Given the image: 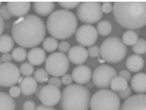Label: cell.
Listing matches in <instances>:
<instances>
[{
    "instance_id": "3957f363",
    "label": "cell",
    "mask_w": 146,
    "mask_h": 110,
    "mask_svg": "<svg viewBox=\"0 0 146 110\" xmlns=\"http://www.w3.org/2000/svg\"><path fill=\"white\" fill-rule=\"evenodd\" d=\"M78 19L74 13L58 9L48 18L46 28L48 33L56 39H67L77 31Z\"/></svg>"
},
{
    "instance_id": "2e32d148",
    "label": "cell",
    "mask_w": 146,
    "mask_h": 110,
    "mask_svg": "<svg viewBox=\"0 0 146 110\" xmlns=\"http://www.w3.org/2000/svg\"><path fill=\"white\" fill-rule=\"evenodd\" d=\"M7 7L12 16L22 18L28 15L31 3L29 2H8Z\"/></svg>"
},
{
    "instance_id": "60d3db41",
    "label": "cell",
    "mask_w": 146,
    "mask_h": 110,
    "mask_svg": "<svg viewBox=\"0 0 146 110\" xmlns=\"http://www.w3.org/2000/svg\"><path fill=\"white\" fill-rule=\"evenodd\" d=\"M23 110H35L36 109V105L35 103L33 101H26L23 103Z\"/></svg>"
},
{
    "instance_id": "f6af8a7d",
    "label": "cell",
    "mask_w": 146,
    "mask_h": 110,
    "mask_svg": "<svg viewBox=\"0 0 146 110\" xmlns=\"http://www.w3.org/2000/svg\"><path fill=\"white\" fill-rule=\"evenodd\" d=\"M4 27H5V24H4V20L0 17V36L2 35V33L4 30Z\"/></svg>"
},
{
    "instance_id": "ac0fdd59",
    "label": "cell",
    "mask_w": 146,
    "mask_h": 110,
    "mask_svg": "<svg viewBox=\"0 0 146 110\" xmlns=\"http://www.w3.org/2000/svg\"><path fill=\"white\" fill-rule=\"evenodd\" d=\"M28 60L29 63L34 66L41 65L46 61V52L44 48L35 47L33 48L28 53Z\"/></svg>"
},
{
    "instance_id": "bcb514c9",
    "label": "cell",
    "mask_w": 146,
    "mask_h": 110,
    "mask_svg": "<svg viewBox=\"0 0 146 110\" xmlns=\"http://www.w3.org/2000/svg\"><path fill=\"white\" fill-rule=\"evenodd\" d=\"M2 64V59H1V58H0V65Z\"/></svg>"
},
{
    "instance_id": "1f68e13d",
    "label": "cell",
    "mask_w": 146,
    "mask_h": 110,
    "mask_svg": "<svg viewBox=\"0 0 146 110\" xmlns=\"http://www.w3.org/2000/svg\"><path fill=\"white\" fill-rule=\"evenodd\" d=\"M80 3L81 2H78V1H60L58 2V5L61 8H63V9L69 10V9L78 8Z\"/></svg>"
},
{
    "instance_id": "30bf717a",
    "label": "cell",
    "mask_w": 146,
    "mask_h": 110,
    "mask_svg": "<svg viewBox=\"0 0 146 110\" xmlns=\"http://www.w3.org/2000/svg\"><path fill=\"white\" fill-rule=\"evenodd\" d=\"M20 70L12 63H3L0 65V86L13 87L20 80Z\"/></svg>"
},
{
    "instance_id": "7c38bea8",
    "label": "cell",
    "mask_w": 146,
    "mask_h": 110,
    "mask_svg": "<svg viewBox=\"0 0 146 110\" xmlns=\"http://www.w3.org/2000/svg\"><path fill=\"white\" fill-rule=\"evenodd\" d=\"M61 97L62 93L59 88L50 84L44 86L40 90L38 96L41 103L45 106L48 107H53L57 105L60 102Z\"/></svg>"
},
{
    "instance_id": "d6986e66",
    "label": "cell",
    "mask_w": 146,
    "mask_h": 110,
    "mask_svg": "<svg viewBox=\"0 0 146 110\" xmlns=\"http://www.w3.org/2000/svg\"><path fill=\"white\" fill-rule=\"evenodd\" d=\"M131 88L139 94L146 93V74L139 73L131 78Z\"/></svg>"
},
{
    "instance_id": "ffe728a7",
    "label": "cell",
    "mask_w": 146,
    "mask_h": 110,
    "mask_svg": "<svg viewBox=\"0 0 146 110\" xmlns=\"http://www.w3.org/2000/svg\"><path fill=\"white\" fill-rule=\"evenodd\" d=\"M126 67L128 70L133 73H138L145 66V60L140 55H130L126 60Z\"/></svg>"
},
{
    "instance_id": "4dcf8cb0",
    "label": "cell",
    "mask_w": 146,
    "mask_h": 110,
    "mask_svg": "<svg viewBox=\"0 0 146 110\" xmlns=\"http://www.w3.org/2000/svg\"><path fill=\"white\" fill-rule=\"evenodd\" d=\"M21 74L24 77H30L34 73V65L29 63H23L19 68Z\"/></svg>"
},
{
    "instance_id": "5bb4252c",
    "label": "cell",
    "mask_w": 146,
    "mask_h": 110,
    "mask_svg": "<svg viewBox=\"0 0 146 110\" xmlns=\"http://www.w3.org/2000/svg\"><path fill=\"white\" fill-rule=\"evenodd\" d=\"M88 50L81 45L74 46L68 53L69 62L76 65H82L83 64H84L88 59Z\"/></svg>"
},
{
    "instance_id": "6da1fadb",
    "label": "cell",
    "mask_w": 146,
    "mask_h": 110,
    "mask_svg": "<svg viewBox=\"0 0 146 110\" xmlns=\"http://www.w3.org/2000/svg\"><path fill=\"white\" fill-rule=\"evenodd\" d=\"M46 25L34 14L19 18L12 26V37L16 44L24 48H33L44 40Z\"/></svg>"
},
{
    "instance_id": "4316f807",
    "label": "cell",
    "mask_w": 146,
    "mask_h": 110,
    "mask_svg": "<svg viewBox=\"0 0 146 110\" xmlns=\"http://www.w3.org/2000/svg\"><path fill=\"white\" fill-rule=\"evenodd\" d=\"M27 57V51L23 47H17L12 51V58L16 62H23Z\"/></svg>"
},
{
    "instance_id": "277c9868",
    "label": "cell",
    "mask_w": 146,
    "mask_h": 110,
    "mask_svg": "<svg viewBox=\"0 0 146 110\" xmlns=\"http://www.w3.org/2000/svg\"><path fill=\"white\" fill-rule=\"evenodd\" d=\"M90 91L80 84H70L62 92L60 107L62 110H88L90 108Z\"/></svg>"
},
{
    "instance_id": "7dc6e473",
    "label": "cell",
    "mask_w": 146,
    "mask_h": 110,
    "mask_svg": "<svg viewBox=\"0 0 146 110\" xmlns=\"http://www.w3.org/2000/svg\"><path fill=\"white\" fill-rule=\"evenodd\" d=\"M2 6V2H0V7Z\"/></svg>"
},
{
    "instance_id": "cb8c5ba5",
    "label": "cell",
    "mask_w": 146,
    "mask_h": 110,
    "mask_svg": "<svg viewBox=\"0 0 146 110\" xmlns=\"http://www.w3.org/2000/svg\"><path fill=\"white\" fill-rule=\"evenodd\" d=\"M128 87H129L128 82L120 76H116L113 79L110 84L111 90L114 93H118L124 91V89H126Z\"/></svg>"
},
{
    "instance_id": "8d00e7d4",
    "label": "cell",
    "mask_w": 146,
    "mask_h": 110,
    "mask_svg": "<svg viewBox=\"0 0 146 110\" xmlns=\"http://www.w3.org/2000/svg\"><path fill=\"white\" fill-rule=\"evenodd\" d=\"M21 93V89L19 87L17 86H13L9 89V95L11 96L12 98H18Z\"/></svg>"
},
{
    "instance_id": "74e56055",
    "label": "cell",
    "mask_w": 146,
    "mask_h": 110,
    "mask_svg": "<svg viewBox=\"0 0 146 110\" xmlns=\"http://www.w3.org/2000/svg\"><path fill=\"white\" fill-rule=\"evenodd\" d=\"M101 9L103 13H110L113 11V5L111 3L107 2V3H104L101 6Z\"/></svg>"
},
{
    "instance_id": "5b68a950",
    "label": "cell",
    "mask_w": 146,
    "mask_h": 110,
    "mask_svg": "<svg viewBox=\"0 0 146 110\" xmlns=\"http://www.w3.org/2000/svg\"><path fill=\"white\" fill-rule=\"evenodd\" d=\"M100 56L110 64H117L121 62L127 54V47L122 39L118 37H110L106 38L100 46Z\"/></svg>"
},
{
    "instance_id": "836d02e7",
    "label": "cell",
    "mask_w": 146,
    "mask_h": 110,
    "mask_svg": "<svg viewBox=\"0 0 146 110\" xmlns=\"http://www.w3.org/2000/svg\"><path fill=\"white\" fill-rule=\"evenodd\" d=\"M0 17L3 20H9L12 18L11 13L9 11L7 5H2L0 7Z\"/></svg>"
},
{
    "instance_id": "7bdbcfd3",
    "label": "cell",
    "mask_w": 146,
    "mask_h": 110,
    "mask_svg": "<svg viewBox=\"0 0 146 110\" xmlns=\"http://www.w3.org/2000/svg\"><path fill=\"white\" fill-rule=\"evenodd\" d=\"M2 59V62L3 63H11L12 59V54H3V55L2 56L1 58Z\"/></svg>"
},
{
    "instance_id": "52a82bcc",
    "label": "cell",
    "mask_w": 146,
    "mask_h": 110,
    "mask_svg": "<svg viewBox=\"0 0 146 110\" xmlns=\"http://www.w3.org/2000/svg\"><path fill=\"white\" fill-rule=\"evenodd\" d=\"M76 14L79 21L84 23L92 25L99 23L103 17L101 4L99 2H81Z\"/></svg>"
},
{
    "instance_id": "e0dca14e",
    "label": "cell",
    "mask_w": 146,
    "mask_h": 110,
    "mask_svg": "<svg viewBox=\"0 0 146 110\" xmlns=\"http://www.w3.org/2000/svg\"><path fill=\"white\" fill-rule=\"evenodd\" d=\"M19 88L23 95L29 96L37 92L38 82L33 77H23L19 80Z\"/></svg>"
},
{
    "instance_id": "83f0119b",
    "label": "cell",
    "mask_w": 146,
    "mask_h": 110,
    "mask_svg": "<svg viewBox=\"0 0 146 110\" xmlns=\"http://www.w3.org/2000/svg\"><path fill=\"white\" fill-rule=\"evenodd\" d=\"M97 31L101 36H108L112 32V25L109 21L104 20L97 24Z\"/></svg>"
},
{
    "instance_id": "d6a6232c",
    "label": "cell",
    "mask_w": 146,
    "mask_h": 110,
    "mask_svg": "<svg viewBox=\"0 0 146 110\" xmlns=\"http://www.w3.org/2000/svg\"><path fill=\"white\" fill-rule=\"evenodd\" d=\"M88 54H89V57L97 58L100 55V48L98 45L90 46L88 48Z\"/></svg>"
},
{
    "instance_id": "7402d4cb",
    "label": "cell",
    "mask_w": 146,
    "mask_h": 110,
    "mask_svg": "<svg viewBox=\"0 0 146 110\" xmlns=\"http://www.w3.org/2000/svg\"><path fill=\"white\" fill-rule=\"evenodd\" d=\"M14 40L9 34H2L0 36V53L9 54L13 50Z\"/></svg>"
},
{
    "instance_id": "f35d334b",
    "label": "cell",
    "mask_w": 146,
    "mask_h": 110,
    "mask_svg": "<svg viewBox=\"0 0 146 110\" xmlns=\"http://www.w3.org/2000/svg\"><path fill=\"white\" fill-rule=\"evenodd\" d=\"M131 95V88L130 87H128L126 89H124V91L119 93V97L121 99H129Z\"/></svg>"
},
{
    "instance_id": "f1b7e54d",
    "label": "cell",
    "mask_w": 146,
    "mask_h": 110,
    "mask_svg": "<svg viewBox=\"0 0 146 110\" xmlns=\"http://www.w3.org/2000/svg\"><path fill=\"white\" fill-rule=\"evenodd\" d=\"M132 50L135 54L142 55L146 54V40L145 38H139L138 42L132 46Z\"/></svg>"
},
{
    "instance_id": "8992f818",
    "label": "cell",
    "mask_w": 146,
    "mask_h": 110,
    "mask_svg": "<svg viewBox=\"0 0 146 110\" xmlns=\"http://www.w3.org/2000/svg\"><path fill=\"white\" fill-rule=\"evenodd\" d=\"M90 107L91 110H119L120 99L112 90L101 89L91 97Z\"/></svg>"
},
{
    "instance_id": "ee69618b",
    "label": "cell",
    "mask_w": 146,
    "mask_h": 110,
    "mask_svg": "<svg viewBox=\"0 0 146 110\" xmlns=\"http://www.w3.org/2000/svg\"><path fill=\"white\" fill-rule=\"evenodd\" d=\"M35 110H55L53 107H48V106H45L44 104H40L38 105Z\"/></svg>"
},
{
    "instance_id": "d590c367",
    "label": "cell",
    "mask_w": 146,
    "mask_h": 110,
    "mask_svg": "<svg viewBox=\"0 0 146 110\" xmlns=\"http://www.w3.org/2000/svg\"><path fill=\"white\" fill-rule=\"evenodd\" d=\"M48 84L54 85V86H55V87H57V88H60L61 85H62V81H61V79L58 77H51L48 79Z\"/></svg>"
},
{
    "instance_id": "b9f144b4",
    "label": "cell",
    "mask_w": 146,
    "mask_h": 110,
    "mask_svg": "<svg viewBox=\"0 0 146 110\" xmlns=\"http://www.w3.org/2000/svg\"><path fill=\"white\" fill-rule=\"evenodd\" d=\"M119 76H120V77L124 78L127 82L131 79V74H130V73L128 70H121L119 73Z\"/></svg>"
},
{
    "instance_id": "ba28073f",
    "label": "cell",
    "mask_w": 146,
    "mask_h": 110,
    "mask_svg": "<svg viewBox=\"0 0 146 110\" xmlns=\"http://www.w3.org/2000/svg\"><path fill=\"white\" fill-rule=\"evenodd\" d=\"M69 68V59L60 52H54L49 55L45 61V69L53 77H59L66 74Z\"/></svg>"
},
{
    "instance_id": "e575fe53",
    "label": "cell",
    "mask_w": 146,
    "mask_h": 110,
    "mask_svg": "<svg viewBox=\"0 0 146 110\" xmlns=\"http://www.w3.org/2000/svg\"><path fill=\"white\" fill-rule=\"evenodd\" d=\"M58 48L60 53H63V54L68 53V51L70 50V44L68 42L63 41V42H61L60 44H58Z\"/></svg>"
},
{
    "instance_id": "44dd1931",
    "label": "cell",
    "mask_w": 146,
    "mask_h": 110,
    "mask_svg": "<svg viewBox=\"0 0 146 110\" xmlns=\"http://www.w3.org/2000/svg\"><path fill=\"white\" fill-rule=\"evenodd\" d=\"M55 9L54 2H34V9L35 13L39 16L50 15Z\"/></svg>"
},
{
    "instance_id": "ab89813d",
    "label": "cell",
    "mask_w": 146,
    "mask_h": 110,
    "mask_svg": "<svg viewBox=\"0 0 146 110\" xmlns=\"http://www.w3.org/2000/svg\"><path fill=\"white\" fill-rule=\"evenodd\" d=\"M61 81H62V83L64 84V85H70L73 82V78H72V75L68 74H66L64 75H63V77L61 78Z\"/></svg>"
},
{
    "instance_id": "9a60e30c",
    "label": "cell",
    "mask_w": 146,
    "mask_h": 110,
    "mask_svg": "<svg viewBox=\"0 0 146 110\" xmlns=\"http://www.w3.org/2000/svg\"><path fill=\"white\" fill-rule=\"evenodd\" d=\"M92 74L93 73L90 67L82 64L74 68L71 75L73 78V80L77 84L83 85L90 82V79L92 78Z\"/></svg>"
},
{
    "instance_id": "d4e9b609",
    "label": "cell",
    "mask_w": 146,
    "mask_h": 110,
    "mask_svg": "<svg viewBox=\"0 0 146 110\" xmlns=\"http://www.w3.org/2000/svg\"><path fill=\"white\" fill-rule=\"evenodd\" d=\"M139 40L138 33L134 30H127L123 33L122 41L126 46H134Z\"/></svg>"
},
{
    "instance_id": "c3c4849f",
    "label": "cell",
    "mask_w": 146,
    "mask_h": 110,
    "mask_svg": "<svg viewBox=\"0 0 146 110\" xmlns=\"http://www.w3.org/2000/svg\"><path fill=\"white\" fill-rule=\"evenodd\" d=\"M0 89H1V86H0Z\"/></svg>"
},
{
    "instance_id": "7a4b0ae2",
    "label": "cell",
    "mask_w": 146,
    "mask_h": 110,
    "mask_svg": "<svg viewBox=\"0 0 146 110\" xmlns=\"http://www.w3.org/2000/svg\"><path fill=\"white\" fill-rule=\"evenodd\" d=\"M113 13L115 20L124 28L135 31L146 26V1L114 2Z\"/></svg>"
},
{
    "instance_id": "484cf974",
    "label": "cell",
    "mask_w": 146,
    "mask_h": 110,
    "mask_svg": "<svg viewBox=\"0 0 146 110\" xmlns=\"http://www.w3.org/2000/svg\"><path fill=\"white\" fill-rule=\"evenodd\" d=\"M58 48V43L56 38L53 37L46 38L43 42V48L45 52L53 53Z\"/></svg>"
},
{
    "instance_id": "f546056e",
    "label": "cell",
    "mask_w": 146,
    "mask_h": 110,
    "mask_svg": "<svg viewBox=\"0 0 146 110\" xmlns=\"http://www.w3.org/2000/svg\"><path fill=\"white\" fill-rule=\"evenodd\" d=\"M34 78L35 80L39 83H44L48 81V74L44 68H38L34 72Z\"/></svg>"
},
{
    "instance_id": "9c48e42d",
    "label": "cell",
    "mask_w": 146,
    "mask_h": 110,
    "mask_svg": "<svg viewBox=\"0 0 146 110\" xmlns=\"http://www.w3.org/2000/svg\"><path fill=\"white\" fill-rule=\"evenodd\" d=\"M116 76L117 72L113 67L103 64L94 69L92 74V80L95 87L100 89H105L110 86L112 80Z\"/></svg>"
},
{
    "instance_id": "4fadbf2b",
    "label": "cell",
    "mask_w": 146,
    "mask_h": 110,
    "mask_svg": "<svg viewBox=\"0 0 146 110\" xmlns=\"http://www.w3.org/2000/svg\"><path fill=\"white\" fill-rule=\"evenodd\" d=\"M119 110H146V93H139L125 99Z\"/></svg>"
},
{
    "instance_id": "603a6c76",
    "label": "cell",
    "mask_w": 146,
    "mask_h": 110,
    "mask_svg": "<svg viewBox=\"0 0 146 110\" xmlns=\"http://www.w3.org/2000/svg\"><path fill=\"white\" fill-rule=\"evenodd\" d=\"M15 101L6 93L0 92V110H15Z\"/></svg>"
},
{
    "instance_id": "8fae6325",
    "label": "cell",
    "mask_w": 146,
    "mask_h": 110,
    "mask_svg": "<svg viewBox=\"0 0 146 110\" xmlns=\"http://www.w3.org/2000/svg\"><path fill=\"white\" fill-rule=\"evenodd\" d=\"M97 29L90 24H84L80 26L75 33L76 41L83 47H90L94 45L98 40Z\"/></svg>"
}]
</instances>
